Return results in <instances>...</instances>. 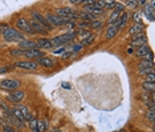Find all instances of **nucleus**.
Segmentation results:
<instances>
[{"instance_id":"1","label":"nucleus","mask_w":155,"mask_h":132,"mask_svg":"<svg viewBox=\"0 0 155 132\" xmlns=\"http://www.w3.org/2000/svg\"><path fill=\"white\" fill-rule=\"evenodd\" d=\"M3 38H4V40L7 41H23L25 40L24 39V36L21 35V33H19V31L13 29V28H7L3 32Z\"/></svg>"},{"instance_id":"2","label":"nucleus","mask_w":155,"mask_h":132,"mask_svg":"<svg viewBox=\"0 0 155 132\" xmlns=\"http://www.w3.org/2000/svg\"><path fill=\"white\" fill-rule=\"evenodd\" d=\"M76 38V35H74L73 32H70V33H64V35H61V36H56V38H53L51 40L52 43V45H64V44H68V43H70V41H73V39Z\"/></svg>"},{"instance_id":"3","label":"nucleus","mask_w":155,"mask_h":132,"mask_svg":"<svg viewBox=\"0 0 155 132\" xmlns=\"http://www.w3.org/2000/svg\"><path fill=\"white\" fill-rule=\"evenodd\" d=\"M44 17L51 26H54V27L65 26V23H66V19H63V17L57 16V15H53V14H46Z\"/></svg>"},{"instance_id":"4","label":"nucleus","mask_w":155,"mask_h":132,"mask_svg":"<svg viewBox=\"0 0 155 132\" xmlns=\"http://www.w3.org/2000/svg\"><path fill=\"white\" fill-rule=\"evenodd\" d=\"M20 85V81L15 80V79H4V80L0 81V88L5 91H12V90H16Z\"/></svg>"},{"instance_id":"5","label":"nucleus","mask_w":155,"mask_h":132,"mask_svg":"<svg viewBox=\"0 0 155 132\" xmlns=\"http://www.w3.org/2000/svg\"><path fill=\"white\" fill-rule=\"evenodd\" d=\"M32 17H33L32 20H35V21H37L39 24H41V26L44 27V28H45L46 31H51V29H52V26L48 23V21L45 20V17L42 16V15H40V14H39V12L33 11V12H32Z\"/></svg>"},{"instance_id":"6","label":"nucleus","mask_w":155,"mask_h":132,"mask_svg":"<svg viewBox=\"0 0 155 132\" xmlns=\"http://www.w3.org/2000/svg\"><path fill=\"white\" fill-rule=\"evenodd\" d=\"M16 27L19 28V31H23V32H28V33H35L31 28L29 23H28L27 19H24V17H20V19H17L16 21Z\"/></svg>"},{"instance_id":"7","label":"nucleus","mask_w":155,"mask_h":132,"mask_svg":"<svg viewBox=\"0 0 155 132\" xmlns=\"http://www.w3.org/2000/svg\"><path fill=\"white\" fill-rule=\"evenodd\" d=\"M23 56L28 59H40V57H44V52L40 50H27L23 51Z\"/></svg>"},{"instance_id":"8","label":"nucleus","mask_w":155,"mask_h":132,"mask_svg":"<svg viewBox=\"0 0 155 132\" xmlns=\"http://www.w3.org/2000/svg\"><path fill=\"white\" fill-rule=\"evenodd\" d=\"M39 64L35 63V61H17L15 63L13 67L16 68H24V69H36Z\"/></svg>"},{"instance_id":"9","label":"nucleus","mask_w":155,"mask_h":132,"mask_svg":"<svg viewBox=\"0 0 155 132\" xmlns=\"http://www.w3.org/2000/svg\"><path fill=\"white\" fill-rule=\"evenodd\" d=\"M147 43V39L143 33H139V35H135L134 39L131 40V47H141V45H145Z\"/></svg>"},{"instance_id":"10","label":"nucleus","mask_w":155,"mask_h":132,"mask_svg":"<svg viewBox=\"0 0 155 132\" xmlns=\"http://www.w3.org/2000/svg\"><path fill=\"white\" fill-rule=\"evenodd\" d=\"M56 14H57V16L63 17V19L69 20V16L73 14V11L70 7H64V8H57V10H56Z\"/></svg>"},{"instance_id":"11","label":"nucleus","mask_w":155,"mask_h":132,"mask_svg":"<svg viewBox=\"0 0 155 132\" xmlns=\"http://www.w3.org/2000/svg\"><path fill=\"white\" fill-rule=\"evenodd\" d=\"M23 97H24V92L23 91H12L11 94L8 95V100L9 102H12V103L20 102Z\"/></svg>"},{"instance_id":"12","label":"nucleus","mask_w":155,"mask_h":132,"mask_svg":"<svg viewBox=\"0 0 155 132\" xmlns=\"http://www.w3.org/2000/svg\"><path fill=\"white\" fill-rule=\"evenodd\" d=\"M54 63H56V60L51 59V57H46V56L41 57V59H37V64H40V66H42V67H46V68L53 67Z\"/></svg>"},{"instance_id":"13","label":"nucleus","mask_w":155,"mask_h":132,"mask_svg":"<svg viewBox=\"0 0 155 132\" xmlns=\"http://www.w3.org/2000/svg\"><path fill=\"white\" fill-rule=\"evenodd\" d=\"M118 23H114V24H110L109 28H107V32H106V39H113L114 36L118 33Z\"/></svg>"},{"instance_id":"14","label":"nucleus","mask_w":155,"mask_h":132,"mask_svg":"<svg viewBox=\"0 0 155 132\" xmlns=\"http://www.w3.org/2000/svg\"><path fill=\"white\" fill-rule=\"evenodd\" d=\"M29 23V26H31V28H32V31L33 32H40V33H46L48 31H46L44 27L41 26V24H39L37 21H35V20H31V21H28Z\"/></svg>"},{"instance_id":"15","label":"nucleus","mask_w":155,"mask_h":132,"mask_svg":"<svg viewBox=\"0 0 155 132\" xmlns=\"http://www.w3.org/2000/svg\"><path fill=\"white\" fill-rule=\"evenodd\" d=\"M19 45H20L21 48H25V51L27 50H39L36 41H31V40H23V41L19 43Z\"/></svg>"},{"instance_id":"16","label":"nucleus","mask_w":155,"mask_h":132,"mask_svg":"<svg viewBox=\"0 0 155 132\" xmlns=\"http://www.w3.org/2000/svg\"><path fill=\"white\" fill-rule=\"evenodd\" d=\"M74 35H76L77 38L81 40V43H83V41L86 40V39L90 38L92 33H90V31H88V29H78L76 33H74Z\"/></svg>"},{"instance_id":"17","label":"nucleus","mask_w":155,"mask_h":132,"mask_svg":"<svg viewBox=\"0 0 155 132\" xmlns=\"http://www.w3.org/2000/svg\"><path fill=\"white\" fill-rule=\"evenodd\" d=\"M151 52V50H150V47H148L147 44H145V45H141V47H138V50H137V56L138 57H146L148 54Z\"/></svg>"},{"instance_id":"18","label":"nucleus","mask_w":155,"mask_h":132,"mask_svg":"<svg viewBox=\"0 0 155 132\" xmlns=\"http://www.w3.org/2000/svg\"><path fill=\"white\" fill-rule=\"evenodd\" d=\"M143 14L146 15V17H147V19L150 20V21L154 20V2H151L150 5H146V7H145Z\"/></svg>"},{"instance_id":"19","label":"nucleus","mask_w":155,"mask_h":132,"mask_svg":"<svg viewBox=\"0 0 155 132\" xmlns=\"http://www.w3.org/2000/svg\"><path fill=\"white\" fill-rule=\"evenodd\" d=\"M16 108L21 112V115H23V118H24V120H25V121H29L31 119H32V115H31L28 107H25V106H17Z\"/></svg>"},{"instance_id":"20","label":"nucleus","mask_w":155,"mask_h":132,"mask_svg":"<svg viewBox=\"0 0 155 132\" xmlns=\"http://www.w3.org/2000/svg\"><path fill=\"white\" fill-rule=\"evenodd\" d=\"M36 44H37V47H39V50L40 48H44V50H51L53 45H52V43L51 40H48V39H39V40L36 41Z\"/></svg>"},{"instance_id":"21","label":"nucleus","mask_w":155,"mask_h":132,"mask_svg":"<svg viewBox=\"0 0 155 132\" xmlns=\"http://www.w3.org/2000/svg\"><path fill=\"white\" fill-rule=\"evenodd\" d=\"M143 28H145L143 23H135L133 27H130V33L131 35H139V33H142Z\"/></svg>"},{"instance_id":"22","label":"nucleus","mask_w":155,"mask_h":132,"mask_svg":"<svg viewBox=\"0 0 155 132\" xmlns=\"http://www.w3.org/2000/svg\"><path fill=\"white\" fill-rule=\"evenodd\" d=\"M83 12H88V14H92V15H94V16H97V15L104 14V10H100V8L94 7V5H86Z\"/></svg>"},{"instance_id":"23","label":"nucleus","mask_w":155,"mask_h":132,"mask_svg":"<svg viewBox=\"0 0 155 132\" xmlns=\"http://www.w3.org/2000/svg\"><path fill=\"white\" fill-rule=\"evenodd\" d=\"M78 16L81 17L83 21H93V20H97V16H94V15H92V14H88V12H81V14H78Z\"/></svg>"},{"instance_id":"24","label":"nucleus","mask_w":155,"mask_h":132,"mask_svg":"<svg viewBox=\"0 0 155 132\" xmlns=\"http://www.w3.org/2000/svg\"><path fill=\"white\" fill-rule=\"evenodd\" d=\"M142 88H143V91L147 92V94H154V91H155V84H154V83H147V81H145L143 84H142Z\"/></svg>"},{"instance_id":"25","label":"nucleus","mask_w":155,"mask_h":132,"mask_svg":"<svg viewBox=\"0 0 155 132\" xmlns=\"http://www.w3.org/2000/svg\"><path fill=\"white\" fill-rule=\"evenodd\" d=\"M0 108L3 109V112H4V115H11L12 113V109L9 108V107L5 104L4 100H0Z\"/></svg>"},{"instance_id":"26","label":"nucleus","mask_w":155,"mask_h":132,"mask_svg":"<svg viewBox=\"0 0 155 132\" xmlns=\"http://www.w3.org/2000/svg\"><path fill=\"white\" fill-rule=\"evenodd\" d=\"M139 68L142 69H146V68H154V63H151V61H147V60H142L141 63H139Z\"/></svg>"},{"instance_id":"27","label":"nucleus","mask_w":155,"mask_h":132,"mask_svg":"<svg viewBox=\"0 0 155 132\" xmlns=\"http://www.w3.org/2000/svg\"><path fill=\"white\" fill-rule=\"evenodd\" d=\"M119 12H117V11H113L111 12V15H110V17H109V23L110 24H114V23H117L119 19Z\"/></svg>"},{"instance_id":"28","label":"nucleus","mask_w":155,"mask_h":132,"mask_svg":"<svg viewBox=\"0 0 155 132\" xmlns=\"http://www.w3.org/2000/svg\"><path fill=\"white\" fill-rule=\"evenodd\" d=\"M12 115H13V116H15V118H16V119H17V120H19V121H20V123L25 121V120H24V118H23V115H21V112H20V111H19V109L16 108V107H15V108H13V109H12Z\"/></svg>"},{"instance_id":"29","label":"nucleus","mask_w":155,"mask_h":132,"mask_svg":"<svg viewBox=\"0 0 155 132\" xmlns=\"http://www.w3.org/2000/svg\"><path fill=\"white\" fill-rule=\"evenodd\" d=\"M45 130H46V121H39L37 120L36 132H45Z\"/></svg>"},{"instance_id":"30","label":"nucleus","mask_w":155,"mask_h":132,"mask_svg":"<svg viewBox=\"0 0 155 132\" xmlns=\"http://www.w3.org/2000/svg\"><path fill=\"white\" fill-rule=\"evenodd\" d=\"M82 48H83L82 43H80V44H73L72 45V54H77V52H80Z\"/></svg>"},{"instance_id":"31","label":"nucleus","mask_w":155,"mask_h":132,"mask_svg":"<svg viewBox=\"0 0 155 132\" xmlns=\"http://www.w3.org/2000/svg\"><path fill=\"white\" fill-rule=\"evenodd\" d=\"M101 26H102V23L100 20H93L89 23V27H92V28H95V29H98V28H101Z\"/></svg>"},{"instance_id":"32","label":"nucleus","mask_w":155,"mask_h":132,"mask_svg":"<svg viewBox=\"0 0 155 132\" xmlns=\"http://www.w3.org/2000/svg\"><path fill=\"white\" fill-rule=\"evenodd\" d=\"M29 127H31V130H32L33 132H36V127H37V120L35 118H32L29 120Z\"/></svg>"},{"instance_id":"33","label":"nucleus","mask_w":155,"mask_h":132,"mask_svg":"<svg viewBox=\"0 0 155 132\" xmlns=\"http://www.w3.org/2000/svg\"><path fill=\"white\" fill-rule=\"evenodd\" d=\"M114 11H117V12H122V11H125V5L122 4V3H116V7H114Z\"/></svg>"},{"instance_id":"34","label":"nucleus","mask_w":155,"mask_h":132,"mask_svg":"<svg viewBox=\"0 0 155 132\" xmlns=\"http://www.w3.org/2000/svg\"><path fill=\"white\" fill-rule=\"evenodd\" d=\"M147 118H148V120H150L151 123L155 121V109H150V111H148Z\"/></svg>"},{"instance_id":"35","label":"nucleus","mask_w":155,"mask_h":132,"mask_svg":"<svg viewBox=\"0 0 155 132\" xmlns=\"http://www.w3.org/2000/svg\"><path fill=\"white\" fill-rule=\"evenodd\" d=\"M146 81H147V83H154V81H155V75H154V72H151V73H148V75H146Z\"/></svg>"},{"instance_id":"36","label":"nucleus","mask_w":155,"mask_h":132,"mask_svg":"<svg viewBox=\"0 0 155 132\" xmlns=\"http://www.w3.org/2000/svg\"><path fill=\"white\" fill-rule=\"evenodd\" d=\"M125 5L127 7H131V8H135L138 5V2H134V0H129V2H125Z\"/></svg>"},{"instance_id":"37","label":"nucleus","mask_w":155,"mask_h":132,"mask_svg":"<svg viewBox=\"0 0 155 132\" xmlns=\"http://www.w3.org/2000/svg\"><path fill=\"white\" fill-rule=\"evenodd\" d=\"M1 132H17V131H15L13 128L11 127V125L4 124V125H3V131H1Z\"/></svg>"},{"instance_id":"38","label":"nucleus","mask_w":155,"mask_h":132,"mask_svg":"<svg viewBox=\"0 0 155 132\" xmlns=\"http://www.w3.org/2000/svg\"><path fill=\"white\" fill-rule=\"evenodd\" d=\"M146 106H147L150 109H155V103H154V99H148L147 102H146Z\"/></svg>"},{"instance_id":"39","label":"nucleus","mask_w":155,"mask_h":132,"mask_svg":"<svg viewBox=\"0 0 155 132\" xmlns=\"http://www.w3.org/2000/svg\"><path fill=\"white\" fill-rule=\"evenodd\" d=\"M105 7L110 8V10H114V7H116V2H105Z\"/></svg>"},{"instance_id":"40","label":"nucleus","mask_w":155,"mask_h":132,"mask_svg":"<svg viewBox=\"0 0 155 132\" xmlns=\"http://www.w3.org/2000/svg\"><path fill=\"white\" fill-rule=\"evenodd\" d=\"M11 55L12 56H21L23 55V50H13L11 51Z\"/></svg>"},{"instance_id":"41","label":"nucleus","mask_w":155,"mask_h":132,"mask_svg":"<svg viewBox=\"0 0 155 132\" xmlns=\"http://www.w3.org/2000/svg\"><path fill=\"white\" fill-rule=\"evenodd\" d=\"M78 27H80V29H86L89 27V23L88 21H81V23L78 24Z\"/></svg>"},{"instance_id":"42","label":"nucleus","mask_w":155,"mask_h":132,"mask_svg":"<svg viewBox=\"0 0 155 132\" xmlns=\"http://www.w3.org/2000/svg\"><path fill=\"white\" fill-rule=\"evenodd\" d=\"M65 26L69 27V28H74L76 27V23H74L73 20H66V23H65Z\"/></svg>"},{"instance_id":"43","label":"nucleus","mask_w":155,"mask_h":132,"mask_svg":"<svg viewBox=\"0 0 155 132\" xmlns=\"http://www.w3.org/2000/svg\"><path fill=\"white\" fill-rule=\"evenodd\" d=\"M145 60H147V61H151V63H154V55H153V52H150V54H148L147 56L145 57Z\"/></svg>"},{"instance_id":"44","label":"nucleus","mask_w":155,"mask_h":132,"mask_svg":"<svg viewBox=\"0 0 155 132\" xmlns=\"http://www.w3.org/2000/svg\"><path fill=\"white\" fill-rule=\"evenodd\" d=\"M65 50H66V48H65V47H60V48H58V50H54V51H53V54H54V55H58V54H64V52H65Z\"/></svg>"},{"instance_id":"45","label":"nucleus","mask_w":155,"mask_h":132,"mask_svg":"<svg viewBox=\"0 0 155 132\" xmlns=\"http://www.w3.org/2000/svg\"><path fill=\"white\" fill-rule=\"evenodd\" d=\"M93 40H94V36H93V35H92V36H90V38H89V39H86V40H85V41H83V43H82V44H83V45H89V44H90V43H92Z\"/></svg>"},{"instance_id":"46","label":"nucleus","mask_w":155,"mask_h":132,"mask_svg":"<svg viewBox=\"0 0 155 132\" xmlns=\"http://www.w3.org/2000/svg\"><path fill=\"white\" fill-rule=\"evenodd\" d=\"M11 71V67H0V73H7Z\"/></svg>"},{"instance_id":"47","label":"nucleus","mask_w":155,"mask_h":132,"mask_svg":"<svg viewBox=\"0 0 155 132\" xmlns=\"http://www.w3.org/2000/svg\"><path fill=\"white\" fill-rule=\"evenodd\" d=\"M139 16H141V14H134V16H133V17H134L135 23H142V21H141V17H139Z\"/></svg>"},{"instance_id":"48","label":"nucleus","mask_w":155,"mask_h":132,"mask_svg":"<svg viewBox=\"0 0 155 132\" xmlns=\"http://www.w3.org/2000/svg\"><path fill=\"white\" fill-rule=\"evenodd\" d=\"M61 87L65 88V90H72V85L68 84V83H61Z\"/></svg>"},{"instance_id":"49","label":"nucleus","mask_w":155,"mask_h":132,"mask_svg":"<svg viewBox=\"0 0 155 132\" xmlns=\"http://www.w3.org/2000/svg\"><path fill=\"white\" fill-rule=\"evenodd\" d=\"M7 28H9L8 24H0V31H1V32H4Z\"/></svg>"},{"instance_id":"50","label":"nucleus","mask_w":155,"mask_h":132,"mask_svg":"<svg viewBox=\"0 0 155 132\" xmlns=\"http://www.w3.org/2000/svg\"><path fill=\"white\" fill-rule=\"evenodd\" d=\"M142 99L145 100V103H146L147 100H148V94H147V92H145V91H143V94H142Z\"/></svg>"},{"instance_id":"51","label":"nucleus","mask_w":155,"mask_h":132,"mask_svg":"<svg viewBox=\"0 0 155 132\" xmlns=\"http://www.w3.org/2000/svg\"><path fill=\"white\" fill-rule=\"evenodd\" d=\"M70 56H72V52H66V54L63 55V59H68V57H70Z\"/></svg>"},{"instance_id":"52","label":"nucleus","mask_w":155,"mask_h":132,"mask_svg":"<svg viewBox=\"0 0 155 132\" xmlns=\"http://www.w3.org/2000/svg\"><path fill=\"white\" fill-rule=\"evenodd\" d=\"M80 0H70V4H80Z\"/></svg>"},{"instance_id":"53","label":"nucleus","mask_w":155,"mask_h":132,"mask_svg":"<svg viewBox=\"0 0 155 132\" xmlns=\"http://www.w3.org/2000/svg\"><path fill=\"white\" fill-rule=\"evenodd\" d=\"M133 52H134L133 47H129V48H127V54H133Z\"/></svg>"},{"instance_id":"54","label":"nucleus","mask_w":155,"mask_h":132,"mask_svg":"<svg viewBox=\"0 0 155 132\" xmlns=\"http://www.w3.org/2000/svg\"><path fill=\"white\" fill-rule=\"evenodd\" d=\"M51 132H56V130H52V131H51Z\"/></svg>"},{"instance_id":"55","label":"nucleus","mask_w":155,"mask_h":132,"mask_svg":"<svg viewBox=\"0 0 155 132\" xmlns=\"http://www.w3.org/2000/svg\"><path fill=\"white\" fill-rule=\"evenodd\" d=\"M56 132H61V131H58V130H56Z\"/></svg>"},{"instance_id":"56","label":"nucleus","mask_w":155,"mask_h":132,"mask_svg":"<svg viewBox=\"0 0 155 132\" xmlns=\"http://www.w3.org/2000/svg\"><path fill=\"white\" fill-rule=\"evenodd\" d=\"M119 132H126V131H119Z\"/></svg>"}]
</instances>
